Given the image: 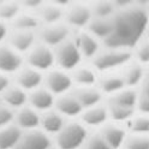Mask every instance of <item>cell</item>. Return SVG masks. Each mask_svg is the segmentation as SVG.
<instances>
[{
    "mask_svg": "<svg viewBox=\"0 0 149 149\" xmlns=\"http://www.w3.org/2000/svg\"><path fill=\"white\" fill-rule=\"evenodd\" d=\"M90 34L99 39L102 45L112 33V17L111 18H93L87 29Z\"/></svg>",
    "mask_w": 149,
    "mask_h": 149,
    "instance_id": "obj_28",
    "label": "cell"
},
{
    "mask_svg": "<svg viewBox=\"0 0 149 149\" xmlns=\"http://www.w3.org/2000/svg\"><path fill=\"white\" fill-rule=\"evenodd\" d=\"M43 74L42 72L37 71L28 65L23 66L18 70L12 77V82L18 87H21L26 93H30L37 88L42 87L43 84Z\"/></svg>",
    "mask_w": 149,
    "mask_h": 149,
    "instance_id": "obj_12",
    "label": "cell"
},
{
    "mask_svg": "<svg viewBox=\"0 0 149 149\" xmlns=\"http://www.w3.org/2000/svg\"><path fill=\"white\" fill-rule=\"evenodd\" d=\"M144 70H146V68L142 66L141 64H138L134 59L130 63H127L125 66L119 71L125 88H131V89L138 90L139 86H141V83L143 81Z\"/></svg>",
    "mask_w": 149,
    "mask_h": 149,
    "instance_id": "obj_23",
    "label": "cell"
},
{
    "mask_svg": "<svg viewBox=\"0 0 149 149\" xmlns=\"http://www.w3.org/2000/svg\"><path fill=\"white\" fill-rule=\"evenodd\" d=\"M123 149H149V135L127 134Z\"/></svg>",
    "mask_w": 149,
    "mask_h": 149,
    "instance_id": "obj_34",
    "label": "cell"
},
{
    "mask_svg": "<svg viewBox=\"0 0 149 149\" xmlns=\"http://www.w3.org/2000/svg\"><path fill=\"white\" fill-rule=\"evenodd\" d=\"M41 26L40 19L35 12L22 10L15 19L10 23L11 29L16 30H24V31H35L37 33L39 28Z\"/></svg>",
    "mask_w": 149,
    "mask_h": 149,
    "instance_id": "obj_27",
    "label": "cell"
},
{
    "mask_svg": "<svg viewBox=\"0 0 149 149\" xmlns=\"http://www.w3.org/2000/svg\"><path fill=\"white\" fill-rule=\"evenodd\" d=\"M22 11L21 3L15 0H4L0 1V19L10 24Z\"/></svg>",
    "mask_w": 149,
    "mask_h": 149,
    "instance_id": "obj_32",
    "label": "cell"
},
{
    "mask_svg": "<svg viewBox=\"0 0 149 149\" xmlns=\"http://www.w3.org/2000/svg\"><path fill=\"white\" fill-rule=\"evenodd\" d=\"M55 96L43 86L28 93V105L39 113H43L54 108Z\"/></svg>",
    "mask_w": 149,
    "mask_h": 149,
    "instance_id": "obj_19",
    "label": "cell"
},
{
    "mask_svg": "<svg viewBox=\"0 0 149 149\" xmlns=\"http://www.w3.org/2000/svg\"><path fill=\"white\" fill-rule=\"evenodd\" d=\"M124 127L127 134L149 135V117L135 113L124 125Z\"/></svg>",
    "mask_w": 149,
    "mask_h": 149,
    "instance_id": "obj_30",
    "label": "cell"
},
{
    "mask_svg": "<svg viewBox=\"0 0 149 149\" xmlns=\"http://www.w3.org/2000/svg\"><path fill=\"white\" fill-rule=\"evenodd\" d=\"M53 144L52 138L41 130L23 132L13 149H47Z\"/></svg>",
    "mask_w": 149,
    "mask_h": 149,
    "instance_id": "obj_18",
    "label": "cell"
},
{
    "mask_svg": "<svg viewBox=\"0 0 149 149\" xmlns=\"http://www.w3.org/2000/svg\"><path fill=\"white\" fill-rule=\"evenodd\" d=\"M23 65L24 57L22 54L11 48L6 42L0 43V72L12 78Z\"/></svg>",
    "mask_w": 149,
    "mask_h": 149,
    "instance_id": "obj_11",
    "label": "cell"
},
{
    "mask_svg": "<svg viewBox=\"0 0 149 149\" xmlns=\"http://www.w3.org/2000/svg\"><path fill=\"white\" fill-rule=\"evenodd\" d=\"M146 37L149 40V26H148V30H147V34H146Z\"/></svg>",
    "mask_w": 149,
    "mask_h": 149,
    "instance_id": "obj_42",
    "label": "cell"
},
{
    "mask_svg": "<svg viewBox=\"0 0 149 149\" xmlns=\"http://www.w3.org/2000/svg\"><path fill=\"white\" fill-rule=\"evenodd\" d=\"M42 86L48 91H51L55 97L68 94L73 90V83L70 72L60 70L58 68H53L43 74Z\"/></svg>",
    "mask_w": 149,
    "mask_h": 149,
    "instance_id": "obj_7",
    "label": "cell"
},
{
    "mask_svg": "<svg viewBox=\"0 0 149 149\" xmlns=\"http://www.w3.org/2000/svg\"><path fill=\"white\" fill-rule=\"evenodd\" d=\"M118 3L111 0H97L90 4L93 18H111L117 10Z\"/></svg>",
    "mask_w": 149,
    "mask_h": 149,
    "instance_id": "obj_31",
    "label": "cell"
},
{
    "mask_svg": "<svg viewBox=\"0 0 149 149\" xmlns=\"http://www.w3.org/2000/svg\"><path fill=\"white\" fill-rule=\"evenodd\" d=\"M144 5V11H146V15H147V18H148V21H149V1L143 4Z\"/></svg>",
    "mask_w": 149,
    "mask_h": 149,
    "instance_id": "obj_41",
    "label": "cell"
},
{
    "mask_svg": "<svg viewBox=\"0 0 149 149\" xmlns=\"http://www.w3.org/2000/svg\"><path fill=\"white\" fill-rule=\"evenodd\" d=\"M96 87L101 91V94L104 95L105 100L125 88L119 72H108L99 74Z\"/></svg>",
    "mask_w": 149,
    "mask_h": 149,
    "instance_id": "obj_22",
    "label": "cell"
},
{
    "mask_svg": "<svg viewBox=\"0 0 149 149\" xmlns=\"http://www.w3.org/2000/svg\"><path fill=\"white\" fill-rule=\"evenodd\" d=\"M66 122L68 120L53 108L40 114L39 130H41L45 135L53 138L63 129V126L65 125Z\"/></svg>",
    "mask_w": 149,
    "mask_h": 149,
    "instance_id": "obj_20",
    "label": "cell"
},
{
    "mask_svg": "<svg viewBox=\"0 0 149 149\" xmlns=\"http://www.w3.org/2000/svg\"><path fill=\"white\" fill-rule=\"evenodd\" d=\"M54 109L61 114L66 120H72V119H78L83 107L78 102L77 97L74 96L72 91L68 93V94L60 95L55 97V104H54Z\"/></svg>",
    "mask_w": 149,
    "mask_h": 149,
    "instance_id": "obj_14",
    "label": "cell"
},
{
    "mask_svg": "<svg viewBox=\"0 0 149 149\" xmlns=\"http://www.w3.org/2000/svg\"><path fill=\"white\" fill-rule=\"evenodd\" d=\"M96 131L101 135V137L105 139L106 143L112 149H123L125 138L127 135L126 130L123 125L108 122L102 127L96 130Z\"/></svg>",
    "mask_w": 149,
    "mask_h": 149,
    "instance_id": "obj_17",
    "label": "cell"
},
{
    "mask_svg": "<svg viewBox=\"0 0 149 149\" xmlns=\"http://www.w3.org/2000/svg\"><path fill=\"white\" fill-rule=\"evenodd\" d=\"M72 39L76 43L83 60L87 63H89L104 47L102 42L99 39H96L93 34H90L88 30L74 31Z\"/></svg>",
    "mask_w": 149,
    "mask_h": 149,
    "instance_id": "obj_9",
    "label": "cell"
},
{
    "mask_svg": "<svg viewBox=\"0 0 149 149\" xmlns=\"http://www.w3.org/2000/svg\"><path fill=\"white\" fill-rule=\"evenodd\" d=\"M13 124L22 132L39 130L40 126V113L31 108L29 105L15 111V122Z\"/></svg>",
    "mask_w": 149,
    "mask_h": 149,
    "instance_id": "obj_16",
    "label": "cell"
},
{
    "mask_svg": "<svg viewBox=\"0 0 149 149\" xmlns=\"http://www.w3.org/2000/svg\"><path fill=\"white\" fill-rule=\"evenodd\" d=\"M24 64L42 73H46L55 68L53 48L37 41V43L24 55Z\"/></svg>",
    "mask_w": 149,
    "mask_h": 149,
    "instance_id": "obj_6",
    "label": "cell"
},
{
    "mask_svg": "<svg viewBox=\"0 0 149 149\" xmlns=\"http://www.w3.org/2000/svg\"><path fill=\"white\" fill-rule=\"evenodd\" d=\"M72 93L77 97L81 106L84 108H89L100 104H104L105 97L101 94L96 86L93 87H83V88H73Z\"/></svg>",
    "mask_w": 149,
    "mask_h": 149,
    "instance_id": "obj_25",
    "label": "cell"
},
{
    "mask_svg": "<svg viewBox=\"0 0 149 149\" xmlns=\"http://www.w3.org/2000/svg\"><path fill=\"white\" fill-rule=\"evenodd\" d=\"M138 91L143 95L149 96V66L146 68V70H144L143 81H142L141 86H139V88H138Z\"/></svg>",
    "mask_w": 149,
    "mask_h": 149,
    "instance_id": "obj_38",
    "label": "cell"
},
{
    "mask_svg": "<svg viewBox=\"0 0 149 149\" xmlns=\"http://www.w3.org/2000/svg\"><path fill=\"white\" fill-rule=\"evenodd\" d=\"M36 34L39 42L48 46L51 48H55L60 43L69 40L73 35V31L64 22H61L55 24L41 25Z\"/></svg>",
    "mask_w": 149,
    "mask_h": 149,
    "instance_id": "obj_8",
    "label": "cell"
},
{
    "mask_svg": "<svg viewBox=\"0 0 149 149\" xmlns=\"http://www.w3.org/2000/svg\"><path fill=\"white\" fill-rule=\"evenodd\" d=\"M91 19H93V13H91L90 4L82 1L66 4L65 15H64V23L73 33L79 30H86Z\"/></svg>",
    "mask_w": 149,
    "mask_h": 149,
    "instance_id": "obj_5",
    "label": "cell"
},
{
    "mask_svg": "<svg viewBox=\"0 0 149 149\" xmlns=\"http://www.w3.org/2000/svg\"><path fill=\"white\" fill-rule=\"evenodd\" d=\"M82 149H112L97 131H90Z\"/></svg>",
    "mask_w": 149,
    "mask_h": 149,
    "instance_id": "obj_35",
    "label": "cell"
},
{
    "mask_svg": "<svg viewBox=\"0 0 149 149\" xmlns=\"http://www.w3.org/2000/svg\"><path fill=\"white\" fill-rule=\"evenodd\" d=\"M47 149H58V148H55V147H54V146H53V144H52V146H51V147H49V148H47Z\"/></svg>",
    "mask_w": 149,
    "mask_h": 149,
    "instance_id": "obj_43",
    "label": "cell"
},
{
    "mask_svg": "<svg viewBox=\"0 0 149 149\" xmlns=\"http://www.w3.org/2000/svg\"><path fill=\"white\" fill-rule=\"evenodd\" d=\"M73 88H83V87H93L96 86L99 73L91 66L89 63H83L78 68L70 72Z\"/></svg>",
    "mask_w": 149,
    "mask_h": 149,
    "instance_id": "obj_21",
    "label": "cell"
},
{
    "mask_svg": "<svg viewBox=\"0 0 149 149\" xmlns=\"http://www.w3.org/2000/svg\"><path fill=\"white\" fill-rule=\"evenodd\" d=\"M53 52H54L55 68L64 71L71 72L76 68H78L81 64L86 63L83 60L72 36L69 40H66L65 42L57 46L55 48H53Z\"/></svg>",
    "mask_w": 149,
    "mask_h": 149,
    "instance_id": "obj_4",
    "label": "cell"
},
{
    "mask_svg": "<svg viewBox=\"0 0 149 149\" xmlns=\"http://www.w3.org/2000/svg\"><path fill=\"white\" fill-rule=\"evenodd\" d=\"M6 43L23 57L37 43V34L35 31L16 30L10 28Z\"/></svg>",
    "mask_w": 149,
    "mask_h": 149,
    "instance_id": "obj_13",
    "label": "cell"
},
{
    "mask_svg": "<svg viewBox=\"0 0 149 149\" xmlns=\"http://www.w3.org/2000/svg\"><path fill=\"white\" fill-rule=\"evenodd\" d=\"M79 122L90 131H96L109 122V114L106 104H100L89 108H84L78 118Z\"/></svg>",
    "mask_w": 149,
    "mask_h": 149,
    "instance_id": "obj_10",
    "label": "cell"
},
{
    "mask_svg": "<svg viewBox=\"0 0 149 149\" xmlns=\"http://www.w3.org/2000/svg\"><path fill=\"white\" fill-rule=\"evenodd\" d=\"M15 122V111L0 102V129L12 125Z\"/></svg>",
    "mask_w": 149,
    "mask_h": 149,
    "instance_id": "obj_36",
    "label": "cell"
},
{
    "mask_svg": "<svg viewBox=\"0 0 149 149\" xmlns=\"http://www.w3.org/2000/svg\"><path fill=\"white\" fill-rule=\"evenodd\" d=\"M65 7H66V4L63 3H53V1L41 3V5L36 11V15L39 17L41 25L64 22Z\"/></svg>",
    "mask_w": 149,
    "mask_h": 149,
    "instance_id": "obj_15",
    "label": "cell"
},
{
    "mask_svg": "<svg viewBox=\"0 0 149 149\" xmlns=\"http://www.w3.org/2000/svg\"><path fill=\"white\" fill-rule=\"evenodd\" d=\"M132 59V51L102 47V49L89 61V64L96 70L99 74H101L108 72H119Z\"/></svg>",
    "mask_w": 149,
    "mask_h": 149,
    "instance_id": "obj_2",
    "label": "cell"
},
{
    "mask_svg": "<svg viewBox=\"0 0 149 149\" xmlns=\"http://www.w3.org/2000/svg\"><path fill=\"white\" fill-rule=\"evenodd\" d=\"M137 97H138V90L137 89L124 88L120 91L116 93L114 95L107 97L105 100V102L107 105H112V106H118V107L135 109L136 108Z\"/></svg>",
    "mask_w": 149,
    "mask_h": 149,
    "instance_id": "obj_26",
    "label": "cell"
},
{
    "mask_svg": "<svg viewBox=\"0 0 149 149\" xmlns=\"http://www.w3.org/2000/svg\"><path fill=\"white\" fill-rule=\"evenodd\" d=\"M0 102L11 109L17 111L28 105V93L12 82L0 95Z\"/></svg>",
    "mask_w": 149,
    "mask_h": 149,
    "instance_id": "obj_24",
    "label": "cell"
},
{
    "mask_svg": "<svg viewBox=\"0 0 149 149\" xmlns=\"http://www.w3.org/2000/svg\"><path fill=\"white\" fill-rule=\"evenodd\" d=\"M149 26L144 5L141 3L118 4L112 16V33L104 42V47L132 51L146 37Z\"/></svg>",
    "mask_w": 149,
    "mask_h": 149,
    "instance_id": "obj_1",
    "label": "cell"
},
{
    "mask_svg": "<svg viewBox=\"0 0 149 149\" xmlns=\"http://www.w3.org/2000/svg\"><path fill=\"white\" fill-rule=\"evenodd\" d=\"M8 33H10V24L0 19V43L6 42Z\"/></svg>",
    "mask_w": 149,
    "mask_h": 149,
    "instance_id": "obj_39",
    "label": "cell"
},
{
    "mask_svg": "<svg viewBox=\"0 0 149 149\" xmlns=\"http://www.w3.org/2000/svg\"><path fill=\"white\" fill-rule=\"evenodd\" d=\"M135 111L138 114H143V116L149 117V96L143 95L138 91V97H137Z\"/></svg>",
    "mask_w": 149,
    "mask_h": 149,
    "instance_id": "obj_37",
    "label": "cell"
},
{
    "mask_svg": "<svg viewBox=\"0 0 149 149\" xmlns=\"http://www.w3.org/2000/svg\"><path fill=\"white\" fill-rule=\"evenodd\" d=\"M22 131L15 124L0 129V149H13L19 141Z\"/></svg>",
    "mask_w": 149,
    "mask_h": 149,
    "instance_id": "obj_29",
    "label": "cell"
},
{
    "mask_svg": "<svg viewBox=\"0 0 149 149\" xmlns=\"http://www.w3.org/2000/svg\"><path fill=\"white\" fill-rule=\"evenodd\" d=\"M132 58L142 66H149V40L144 37L139 41L132 49Z\"/></svg>",
    "mask_w": 149,
    "mask_h": 149,
    "instance_id": "obj_33",
    "label": "cell"
},
{
    "mask_svg": "<svg viewBox=\"0 0 149 149\" xmlns=\"http://www.w3.org/2000/svg\"><path fill=\"white\" fill-rule=\"evenodd\" d=\"M11 83H12V78L11 77H8V76H6V74L0 72V95H1L7 89V87L10 86Z\"/></svg>",
    "mask_w": 149,
    "mask_h": 149,
    "instance_id": "obj_40",
    "label": "cell"
},
{
    "mask_svg": "<svg viewBox=\"0 0 149 149\" xmlns=\"http://www.w3.org/2000/svg\"><path fill=\"white\" fill-rule=\"evenodd\" d=\"M90 134L78 119L68 120L63 129L52 138L53 146L58 149H82Z\"/></svg>",
    "mask_w": 149,
    "mask_h": 149,
    "instance_id": "obj_3",
    "label": "cell"
}]
</instances>
